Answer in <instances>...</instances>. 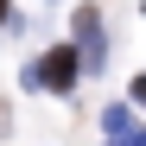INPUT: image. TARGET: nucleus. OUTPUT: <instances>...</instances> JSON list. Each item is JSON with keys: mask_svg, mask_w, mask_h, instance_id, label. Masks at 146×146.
<instances>
[{"mask_svg": "<svg viewBox=\"0 0 146 146\" xmlns=\"http://www.w3.org/2000/svg\"><path fill=\"white\" fill-rule=\"evenodd\" d=\"M83 44H57V51H44L38 57V89H70L76 83V70H83Z\"/></svg>", "mask_w": 146, "mask_h": 146, "instance_id": "1", "label": "nucleus"}, {"mask_svg": "<svg viewBox=\"0 0 146 146\" xmlns=\"http://www.w3.org/2000/svg\"><path fill=\"white\" fill-rule=\"evenodd\" d=\"M102 133H108L114 146H146V127L133 121L127 102H108V108H102Z\"/></svg>", "mask_w": 146, "mask_h": 146, "instance_id": "2", "label": "nucleus"}, {"mask_svg": "<svg viewBox=\"0 0 146 146\" xmlns=\"http://www.w3.org/2000/svg\"><path fill=\"white\" fill-rule=\"evenodd\" d=\"M76 44H83V64H89V70H102V64H108V44H102V13H95V7H83V13H76Z\"/></svg>", "mask_w": 146, "mask_h": 146, "instance_id": "3", "label": "nucleus"}, {"mask_svg": "<svg viewBox=\"0 0 146 146\" xmlns=\"http://www.w3.org/2000/svg\"><path fill=\"white\" fill-rule=\"evenodd\" d=\"M133 102H140V108H146V76H133Z\"/></svg>", "mask_w": 146, "mask_h": 146, "instance_id": "4", "label": "nucleus"}, {"mask_svg": "<svg viewBox=\"0 0 146 146\" xmlns=\"http://www.w3.org/2000/svg\"><path fill=\"white\" fill-rule=\"evenodd\" d=\"M0 19H7V0H0Z\"/></svg>", "mask_w": 146, "mask_h": 146, "instance_id": "5", "label": "nucleus"}]
</instances>
